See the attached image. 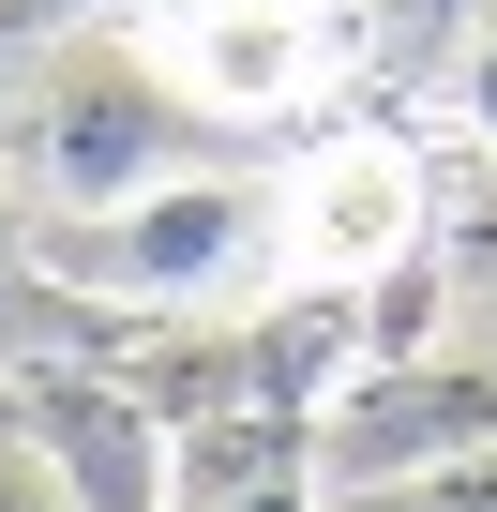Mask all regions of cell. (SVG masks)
<instances>
[{
  "instance_id": "1",
  "label": "cell",
  "mask_w": 497,
  "mask_h": 512,
  "mask_svg": "<svg viewBox=\"0 0 497 512\" xmlns=\"http://www.w3.org/2000/svg\"><path fill=\"white\" fill-rule=\"evenodd\" d=\"M226 136L166 91V61L136 46V16H61V46L16 76L0 106V181H16L46 226H91V211H136L166 181H211Z\"/></svg>"
},
{
  "instance_id": "10",
  "label": "cell",
  "mask_w": 497,
  "mask_h": 512,
  "mask_svg": "<svg viewBox=\"0 0 497 512\" xmlns=\"http://www.w3.org/2000/svg\"><path fill=\"white\" fill-rule=\"evenodd\" d=\"M61 46V0H0V106H16V76Z\"/></svg>"
},
{
  "instance_id": "12",
  "label": "cell",
  "mask_w": 497,
  "mask_h": 512,
  "mask_svg": "<svg viewBox=\"0 0 497 512\" xmlns=\"http://www.w3.org/2000/svg\"><path fill=\"white\" fill-rule=\"evenodd\" d=\"M467 362H497V332H482V347H467Z\"/></svg>"
},
{
  "instance_id": "6",
  "label": "cell",
  "mask_w": 497,
  "mask_h": 512,
  "mask_svg": "<svg viewBox=\"0 0 497 512\" xmlns=\"http://www.w3.org/2000/svg\"><path fill=\"white\" fill-rule=\"evenodd\" d=\"M16 407H31V437L61 452L76 512H166V422H151V407L106 377V362H76V377H31Z\"/></svg>"
},
{
  "instance_id": "5",
  "label": "cell",
  "mask_w": 497,
  "mask_h": 512,
  "mask_svg": "<svg viewBox=\"0 0 497 512\" xmlns=\"http://www.w3.org/2000/svg\"><path fill=\"white\" fill-rule=\"evenodd\" d=\"M407 256H422V166L392 136H347V151L287 166V272H302V302H362Z\"/></svg>"
},
{
  "instance_id": "11",
  "label": "cell",
  "mask_w": 497,
  "mask_h": 512,
  "mask_svg": "<svg viewBox=\"0 0 497 512\" xmlns=\"http://www.w3.org/2000/svg\"><path fill=\"white\" fill-rule=\"evenodd\" d=\"M467 106H482V136H497V0L467 16Z\"/></svg>"
},
{
  "instance_id": "4",
  "label": "cell",
  "mask_w": 497,
  "mask_h": 512,
  "mask_svg": "<svg viewBox=\"0 0 497 512\" xmlns=\"http://www.w3.org/2000/svg\"><path fill=\"white\" fill-rule=\"evenodd\" d=\"M467 452H497V362H467V347L362 362L317 407V497H392V482H437Z\"/></svg>"
},
{
  "instance_id": "3",
  "label": "cell",
  "mask_w": 497,
  "mask_h": 512,
  "mask_svg": "<svg viewBox=\"0 0 497 512\" xmlns=\"http://www.w3.org/2000/svg\"><path fill=\"white\" fill-rule=\"evenodd\" d=\"M136 46L166 61V91L241 151V136H287L347 91V46L317 0H166V16H136Z\"/></svg>"
},
{
  "instance_id": "8",
  "label": "cell",
  "mask_w": 497,
  "mask_h": 512,
  "mask_svg": "<svg viewBox=\"0 0 497 512\" xmlns=\"http://www.w3.org/2000/svg\"><path fill=\"white\" fill-rule=\"evenodd\" d=\"M0 512H76V482H61V452L31 437V407H0Z\"/></svg>"
},
{
  "instance_id": "9",
  "label": "cell",
  "mask_w": 497,
  "mask_h": 512,
  "mask_svg": "<svg viewBox=\"0 0 497 512\" xmlns=\"http://www.w3.org/2000/svg\"><path fill=\"white\" fill-rule=\"evenodd\" d=\"M317 512H497V452H467L437 482H392V497H317Z\"/></svg>"
},
{
  "instance_id": "2",
  "label": "cell",
  "mask_w": 497,
  "mask_h": 512,
  "mask_svg": "<svg viewBox=\"0 0 497 512\" xmlns=\"http://www.w3.org/2000/svg\"><path fill=\"white\" fill-rule=\"evenodd\" d=\"M46 272L136 347V332H241V317H287L302 272H287V181H166L136 211H91V226H46Z\"/></svg>"
},
{
  "instance_id": "7",
  "label": "cell",
  "mask_w": 497,
  "mask_h": 512,
  "mask_svg": "<svg viewBox=\"0 0 497 512\" xmlns=\"http://www.w3.org/2000/svg\"><path fill=\"white\" fill-rule=\"evenodd\" d=\"M0 362H31V377H76V362H121V332L46 272V211L0 181Z\"/></svg>"
}]
</instances>
